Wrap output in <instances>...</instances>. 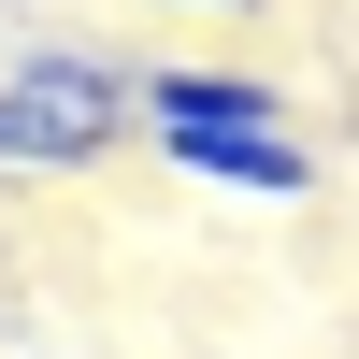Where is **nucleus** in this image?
I'll use <instances>...</instances> for the list:
<instances>
[{
    "mask_svg": "<svg viewBox=\"0 0 359 359\" xmlns=\"http://www.w3.org/2000/svg\"><path fill=\"white\" fill-rule=\"evenodd\" d=\"M144 144H158L187 187H230V201H316L331 187L316 130L287 115V86L230 72V57H158V72H144Z\"/></svg>",
    "mask_w": 359,
    "mask_h": 359,
    "instance_id": "f257e3e1",
    "label": "nucleus"
},
{
    "mask_svg": "<svg viewBox=\"0 0 359 359\" xmlns=\"http://www.w3.org/2000/svg\"><path fill=\"white\" fill-rule=\"evenodd\" d=\"M172 15H245V0H172Z\"/></svg>",
    "mask_w": 359,
    "mask_h": 359,
    "instance_id": "7ed1b4c3",
    "label": "nucleus"
},
{
    "mask_svg": "<svg viewBox=\"0 0 359 359\" xmlns=\"http://www.w3.org/2000/svg\"><path fill=\"white\" fill-rule=\"evenodd\" d=\"M144 72H115L101 43H0V172L15 187H72V172L130 158Z\"/></svg>",
    "mask_w": 359,
    "mask_h": 359,
    "instance_id": "f03ea898",
    "label": "nucleus"
}]
</instances>
